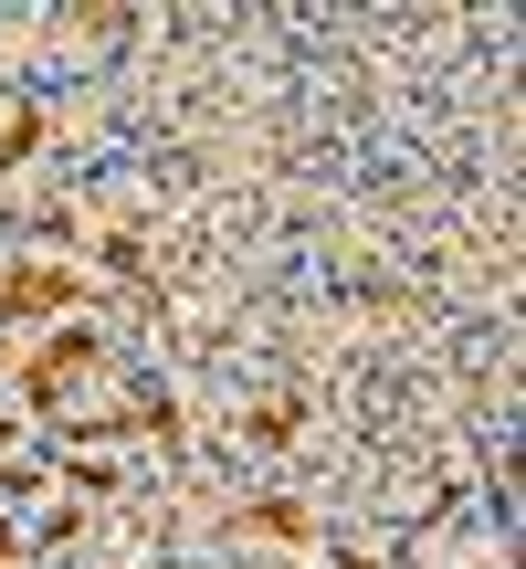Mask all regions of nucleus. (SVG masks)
I'll use <instances>...</instances> for the list:
<instances>
[{
    "mask_svg": "<svg viewBox=\"0 0 526 569\" xmlns=\"http://www.w3.org/2000/svg\"><path fill=\"white\" fill-rule=\"evenodd\" d=\"M337 569H368V559H337Z\"/></svg>",
    "mask_w": 526,
    "mask_h": 569,
    "instance_id": "39448f33",
    "label": "nucleus"
},
{
    "mask_svg": "<svg viewBox=\"0 0 526 569\" xmlns=\"http://www.w3.org/2000/svg\"><path fill=\"white\" fill-rule=\"evenodd\" d=\"M32 138H42V117H32V106H21V117L0 127V159H32Z\"/></svg>",
    "mask_w": 526,
    "mask_h": 569,
    "instance_id": "20e7f679",
    "label": "nucleus"
},
{
    "mask_svg": "<svg viewBox=\"0 0 526 569\" xmlns=\"http://www.w3.org/2000/svg\"><path fill=\"white\" fill-rule=\"evenodd\" d=\"M84 369H95V327H63V338H42L32 359H21V401L53 411V390H74Z\"/></svg>",
    "mask_w": 526,
    "mask_h": 569,
    "instance_id": "f257e3e1",
    "label": "nucleus"
},
{
    "mask_svg": "<svg viewBox=\"0 0 526 569\" xmlns=\"http://www.w3.org/2000/svg\"><path fill=\"white\" fill-rule=\"evenodd\" d=\"M0 317H84V284L32 264V274H0Z\"/></svg>",
    "mask_w": 526,
    "mask_h": 569,
    "instance_id": "f03ea898",
    "label": "nucleus"
},
{
    "mask_svg": "<svg viewBox=\"0 0 526 569\" xmlns=\"http://www.w3.org/2000/svg\"><path fill=\"white\" fill-rule=\"evenodd\" d=\"M243 528H263V538H316V517H305V507H253Z\"/></svg>",
    "mask_w": 526,
    "mask_h": 569,
    "instance_id": "7ed1b4c3",
    "label": "nucleus"
}]
</instances>
